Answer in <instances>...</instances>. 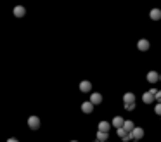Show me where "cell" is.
Returning a JSON list of instances; mask_svg holds the SVG:
<instances>
[{
  "label": "cell",
  "mask_w": 161,
  "mask_h": 142,
  "mask_svg": "<svg viewBox=\"0 0 161 142\" xmlns=\"http://www.w3.org/2000/svg\"><path fill=\"white\" fill-rule=\"evenodd\" d=\"M28 127L31 130H38L40 128V118L38 116H30L28 118Z\"/></svg>",
  "instance_id": "1"
},
{
  "label": "cell",
  "mask_w": 161,
  "mask_h": 142,
  "mask_svg": "<svg viewBox=\"0 0 161 142\" xmlns=\"http://www.w3.org/2000/svg\"><path fill=\"white\" fill-rule=\"evenodd\" d=\"M130 135H132V139H133V140H140V139L144 137V128H140V127H135L133 132H130Z\"/></svg>",
  "instance_id": "2"
},
{
  "label": "cell",
  "mask_w": 161,
  "mask_h": 142,
  "mask_svg": "<svg viewBox=\"0 0 161 142\" xmlns=\"http://www.w3.org/2000/svg\"><path fill=\"white\" fill-rule=\"evenodd\" d=\"M90 102L95 106V104H100L102 102V95H100L99 92H92L90 94Z\"/></svg>",
  "instance_id": "3"
},
{
  "label": "cell",
  "mask_w": 161,
  "mask_h": 142,
  "mask_svg": "<svg viewBox=\"0 0 161 142\" xmlns=\"http://www.w3.org/2000/svg\"><path fill=\"white\" fill-rule=\"evenodd\" d=\"M123 102H125V104H135V94L126 92L125 95H123Z\"/></svg>",
  "instance_id": "4"
},
{
  "label": "cell",
  "mask_w": 161,
  "mask_h": 142,
  "mask_svg": "<svg viewBox=\"0 0 161 142\" xmlns=\"http://www.w3.org/2000/svg\"><path fill=\"white\" fill-rule=\"evenodd\" d=\"M24 14H26V9H24L23 5H16V7H14V16H16V18H23Z\"/></svg>",
  "instance_id": "5"
},
{
  "label": "cell",
  "mask_w": 161,
  "mask_h": 142,
  "mask_svg": "<svg viewBox=\"0 0 161 142\" xmlns=\"http://www.w3.org/2000/svg\"><path fill=\"white\" fill-rule=\"evenodd\" d=\"M82 111H83V113H87V115H88V113H92V111H94V104H92L90 101L83 102V104H82Z\"/></svg>",
  "instance_id": "6"
},
{
  "label": "cell",
  "mask_w": 161,
  "mask_h": 142,
  "mask_svg": "<svg viewBox=\"0 0 161 142\" xmlns=\"http://www.w3.org/2000/svg\"><path fill=\"white\" fill-rule=\"evenodd\" d=\"M123 123H125V120H123L121 116H114L113 118V127H116V128H123Z\"/></svg>",
  "instance_id": "7"
},
{
  "label": "cell",
  "mask_w": 161,
  "mask_h": 142,
  "mask_svg": "<svg viewBox=\"0 0 161 142\" xmlns=\"http://www.w3.org/2000/svg\"><path fill=\"white\" fill-rule=\"evenodd\" d=\"M158 80H159V75H158L156 71H149V73H147V81H151V83H156Z\"/></svg>",
  "instance_id": "8"
},
{
  "label": "cell",
  "mask_w": 161,
  "mask_h": 142,
  "mask_svg": "<svg viewBox=\"0 0 161 142\" xmlns=\"http://www.w3.org/2000/svg\"><path fill=\"white\" fill-rule=\"evenodd\" d=\"M137 47H139V50H142V52H146V50H149V47H151V44H149L147 40H139V44H137Z\"/></svg>",
  "instance_id": "9"
},
{
  "label": "cell",
  "mask_w": 161,
  "mask_h": 142,
  "mask_svg": "<svg viewBox=\"0 0 161 142\" xmlns=\"http://www.w3.org/2000/svg\"><path fill=\"white\" fill-rule=\"evenodd\" d=\"M133 128H135L133 121H130V120H125V123H123V130L130 133V132H133Z\"/></svg>",
  "instance_id": "10"
},
{
  "label": "cell",
  "mask_w": 161,
  "mask_h": 142,
  "mask_svg": "<svg viewBox=\"0 0 161 142\" xmlns=\"http://www.w3.org/2000/svg\"><path fill=\"white\" fill-rule=\"evenodd\" d=\"M142 101L146 102V104H151V102H154V95H152L151 92H144V95H142Z\"/></svg>",
  "instance_id": "11"
},
{
  "label": "cell",
  "mask_w": 161,
  "mask_h": 142,
  "mask_svg": "<svg viewBox=\"0 0 161 142\" xmlns=\"http://www.w3.org/2000/svg\"><path fill=\"white\" fill-rule=\"evenodd\" d=\"M151 19L152 21H159L161 19V9H152L151 10Z\"/></svg>",
  "instance_id": "12"
},
{
  "label": "cell",
  "mask_w": 161,
  "mask_h": 142,
  "mask_svg": "<svg viewBox=\"0 0 161 142\" xmlns=\"http://www.w3.org/2000/svg\"><path fill=\"white\" fill-rule=\"evenodd\" d=\"M80 90H82V92H90V90H92V83H90V81H82V83H80Z\"/></svg>",
  "instance_id": "13"
},
{
  "label": "cell",
  "mask_w": 161,
  "mask_h": 142,
  "mask_svg": "<svg viewBox=\"0 0 161 142\" xmlns=\"http://www.w3.org/2000/svg\"><path fill=\"white\" fill-rule=\"evenodd\" d=\"M109 128H111V123H108V121H100L99 123V132H109Z\"/></svg>",
  "instance_id": "14"
},
{
  "label": "cell",
  "mask_w": 161,
  "mask_h": 142,
  "mask_svg": "<svg viewBox=\"0 0 161 142\" xmlns=\"http://www.w3.org/2000/svg\"><path fill=\"white\" fill-rule=\"evenodd\" d=\"M108 137H109V133L97 132V142H108Z\"/></svg>",
  "instance_id": "15"
},
{
  "label": "cell",
  "mask_w": 161,
  "mask_h": 142,
  "mask_svg": "<svg viewBox=\"0 0 161 142\" xmlns=\"http://www.w3.org/2000/svg\"><path fill=\"white\" fill-rule=\"evenodd\" d=\"M154 101H158V102H161V90H158L156 94H154Z\"/></svg>",
  "instance_id": "16"
},
{
  "label": "cell",
  "mask_w": 161,
  "mask_h": 142,
  "mask_svg": "<svg viewBox=\"0 0 161 142\" xmlns=\"http://www.w3.org/2000/svg\"><path fill=\"white\" fill-rule=\"evenodd\" d=\"M154 113H156V115H159V116H161V102H158V106L154 107Z\"/></svg>",
  "instance_id": "17"
},
{
  "label": "cell",
  "mask_w": 161,
  "mask_h": 142,
  "mask_svg": "<svg viewBox=\"0 0 161 142\" xmlns=\"http://www.w3.org/2000/svg\"><path fill=\"white\" fill-rule=\"evenodd\" d=\"M125 109H126V111H133V109H135V104H125Z\"/></svg>",
  "instance_id": "18"
},
{
  "label": "cell",
  "mask_w": 161,
  "mask_h": 142,
  "mask_svg": "<svg viewBox=\"0 0 161 142\" xmlns=\"http://www.w3.org/2000/svg\"><path fill=\"white\" fill-rule=\"evenodd\" d=\"M126 133H128V132H125V130H123V128H118V135H120V137H125V135H126Z\"/></svg>",
  "instance_id": "19"
},
{
  "label": "cell",
  "mask_w": 161,
  "mask_h": 142,
  "mask_svg": "<svg viewBox=\"0 0 161 142\" xmlns=\"http://www.w3.org/2000/svg\"><path fill=\"white\" fill-rule=\"evenodd\" d=\"M123 140H125V142H128V140H132V135H130V133H126L125 137H123Z\"/></svg>",
  "instance_id": "20"
},
{
  "label": "cell",
  "mask_w": 161,
  "mask_h": 142,
  "mask_svg": "<svg viewBox=\"0 0 161 142\" xmlns=\"http://www.w3.org/2000/svg\"><path fill=\"white\" fill-rule=\"evenodd\" d=\"M7 142H19V140H18V139H9Z\"/></svg>",
  "instance_id": "21"
},
{
  "label": "cell",
  "mask_w": 161,
  "mask_h": 142,
  "mask_svg": "<svg viewBox=\"0 0 161 142\" xmlns=\"http://www.w3.org/2000/svg\"><path fill=\"white\" fill-rule=\"evenodd\" d=\"M71 142H78V140H71Z\"/></svg>",
  "instance_id": "22"
},
{
  "label": "cell",
  "mask_w": 161,
  "mask_h": 142,
  "mask_svg": "<svg viewBox=\"0 0 161 142\" xmlns=\"http://www.w3.org/2000/svg\"><path fill=\"white\" fill-rule=\"evenodd\" d=\"M159 80H161V76H159Z\"/></svg>",
  "instance_id": "23"
}]
</instances>
